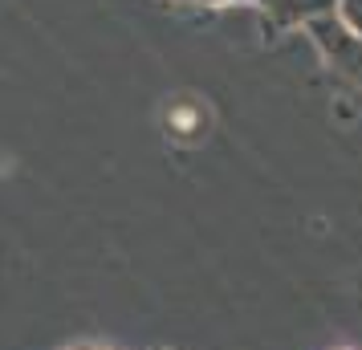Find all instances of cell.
I'll return each mask as SVG.
<instances>
[{
    "label": "cell",
    "mask_w": 362,
    "mask_h": 350,
    "mask_svg": "<svg viewBox=\"0 0 362 350\" xmlns=\"http://www.w3.org/2000/svg\"><path fill=\"white\" fill-rule=\"evenodd\" d=\"M329 4H334V0H269L273 17H281V21L313 17V13H322V8H329Z\"/></svg>",
    "instance_id": "cell-1"
}]
</instances>
